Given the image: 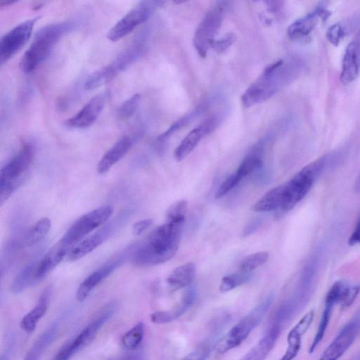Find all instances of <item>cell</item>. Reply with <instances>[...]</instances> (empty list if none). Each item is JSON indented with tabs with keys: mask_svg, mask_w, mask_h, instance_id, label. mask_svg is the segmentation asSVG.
Listing matches in <instances>:
<instances>
[{
	"mask_svg": "<svg viewBox=\"0 0 360 360\" xmlns=\"http://www.w3.org/2000/svg\"><path fill=\"white\" fill-rule=\"evenodd\" d=\"M301 70L297 60H279L268 65L242 95L243 105L249 108L267 101L296 78Z\"/></svg>",
	"mask_w": 360,
	"mask_h": 360,
	"instance_id": "obj_1",
	"label": "cell"
},
{
	"mask_svg": "<svg viewBox=\"0 0 360 360\" xmlns=\"http://www.w3.org/2000/svg\"><path fill=\"white\" fill-rule=\"evenodd\" d=\"M183 223L166 221L154 229L148 238L136 247L132 255L133 263L139 266L164 263L176 254Z\"/></svg>",
	"mask_w": 360,
	"mask_h": 360,
	"instance_id": "obj_2",
	"label": "cell"
},
{
	"mask_svg": "<svg viewBox=\"0 0 360 360\" xmlns=\"http://www.w3.org/2000/svg\"><path fill=\"white\" fill-rule=\"evenodd\" d=\"M74 27V22L63 21L41 28L20 60V68L28 74L35 70L49 57L56 44Z\"/></svg>",
	"mask_w": 360,
	"mask_h": 360,
	"instance_id": "obj_3",
	"label": "cell"
},
{
	"mask_svg": "<svg viewBox=\"0 0 360 360\" xmlns=\"http://www.w3.org/2000/svg\"><path fill=\"white\" fill-rule=\"evenodd\" d=\"M326 172V164L321 156L304 167L284 184L281 210L286 212L292 210L308 193L316 179Z\"/></svg>",
	"mask_w": 360,
	"mask_h": 360,
	"instance_id": "obj_4",
	"label": "cell"
},
{
	"mask_svg": "<svg viewBox=\"0 0 360 360\" xmlns=\"http://www.w3.org/2000/svg\"><path fill=\"white\" fill-rule=\"evenodd\" d=\"M34 149L30 143L23 144L18 152L1 168L0 172V205L8 199L24 182L28 167L34 157Z\"/></svg>",
	"mask_w": 360,
	"mask_h": 360,
	"instance_id": "obj_5",
	"label": "cell"
},
{
	"mask_svg": "<svg viewBox=\"0 0 360 360\" xmlns=\"http://www.w3.org/2000/svg\"><path fill=\"white\" fill-rule=\"evenodd\" d=\"M273 300L274 295L271 294L252 309L216 343V351L224 354L240 346L262 321Z\"/></svg>",
	"mask_w": 360,
	"mask_h": 360,
	"instance_id": "obj_6",
	"label": "cell"
},
{
	"mask_svg": "<svg viewBox=\"0 0 360 360\" xmlns=\"http://www.w3.org/2000/svg\"><path fill=\"white\" fill-rule=\"evenodd\" d=\"M143 40H136L121 52L110 63L91 74L84 82L86 90H92L112 81L117 75L137 60L143 53Z\"/></svg>",
	"mask_w": 360,
	"mask_h": 360,
	"instance_id": "obj_7",
	"label": "cell"
},
{
	"mask_svg": "<svg viewBox=\"0 0 360 360\" xmlns=\"http://www.w3.org/2000/svg\"><path fill=\"white\" fill-rule=\"evenodd\" d=\"M226 3L217 1L207 11L198 25L193 37V45L201 57H205L215 40L222 23Z\"/></svg>",
	"mask_w": 360,
	"mask_h": 360,
	"instance_id": "obj_8",
	"label": "cell"
},
{
	"mask_svg": "<svg viewBox=\"0 0 360 360\" xmlns=\"http://www.w3.org/2000/svg\"><path fill=\"white\" fill-rule=\"evenodd\" d=\"M163 3L160 1H139L109 30L106 37L111 41H117L128 35L148 20Z\"/></svg>",
	"mask_w": 360,
	"mask_h": 360,
	"instance_id": "obj_9",
	"label": "cell"
},
{
	"mask_svg": "<svg viewBox=\"0 0 360 360\" xmlns=\"http://www.w3.org/2000/svg\"><path fill=\"white\" fill-rule=\"evenodd\" d=\"M112 211V207L105 205L82 215L72 224L59 242L74 248L75 244L105 223L111 216Z\"/></svg>",
	"mask_w": 360,
	"mask_h": 360,
	"instance_id": "obj_10",
	"label": "cell"
},
{
	"mask_svg": "<svg viewBox=\"0 0 360 360\" xmlns=\"http://www.w3.org/2000/svg\"><path fill=\"white\" fill-rule=\"evenodd\" d=\"M360 333V310L342 326L322 353L319 360H339Z\"/></svg>",
	"mask_w": 360,
	"mask_h": 360,
	"instance_id": "obj_11",
	"label": "cell"
},
{
	"mask_svg": "<svg viewBox=\"0 0 360 360\" xmlns=\"http://www.w3.org/2000/svg\"><path fill=\"white\" fill-rule=\"evenodd\" d=\"M39 17L23 21L6 32L0 40V64L3 65L25 44Z\"/></svg>",
	"mask_w": 360,
	"mask_h": 360,
	"instance_id": "obj_12",
	"label": "cell"
},
{
	"mask_svg": "<svg viewBox=\"0 0 360 360\" xmlns=\"http://www.w3.org/2000/svg\"><path fill=\"white\" fill-rule=\"evenodd\" d=\"M109 95L100 93L89 100L75 115L67 119L63 124L70 129H86L92 125L103 110Z\"/></svg>",
	"mask_w": 360,
	"mask_h": 360,
	"instance_id": "obj_13",
	"label": "cell"
},
{
	"mask_svg": "<svg viewBox=\"0 0 360 360\" xmlns=\"http://www.w3.org/2000/svg\"><path fill=\"white\" fill-rule=\"evenodd\" d=\"M125 214L120 216L104 226L101 229L75 246L67 256L69 261L75 262L86 256L104 243L125 220Z\"/></svg>",
	"mask_w": 360,
	"mask_h": 360,
	"instance_id": "obj_14",
	"label": "cell"
},
{
	"mask_svg": "<svg viewBox=\"0 0 360 360\" xmlns=\"http://www.w3.org/2000/svg\"><path fill=\"white\" fill-rule=\"evenodd\" d=\"M109 309L84 328L74 339L66 343L59 351V356L64 360H69L78 350L91 341L102 326L112 314Z\"/></svg>",
	"mask_w": 360,
	"mask_h": 360,
	"instance_id": "obj_15",
	"label": "cell"
},
{
	"mask_svg": "<svg viewBox=\"0 0 360 360\" xmlns=\"http://www.w3.org/2000/svg\"><path fill=\"white\" fill-rule=\"evenodd\" d=\"M342 291V284L336 281L326 293L324 309L320 319L316 333L309 348V353L312 354L323 340L328 323L330 322L334 307L340 304Z\"/></svg>",
	"mask_w": 360,
	"mask_h": 360,
	"instance_id": "obj_16",
	"label": "cell"
},
{
	"mask_svg": "<svg viewBox=\"0 0 360 360\" xmlns=\"http://www.w3.org/2000/svg\"><path fill=\"white\" fill-rule=\"evenodd\" d=\"M330 13L322 4L316 6L304 16L297 19L288 28V35L293 40L302 39L307 37L320 20L325 21Z\"/></svg>",
	"mask_w": 360,
	"mask_h": 360,
	"instance_id": "obj_17",
	"label": "cell"
},
{
	"mask_svg": "<svg viewBox=\"0 0 360 360\" xmlns=\"http://www.w3.org/2000/svg\"><path fill=\"white\" fill-rule=\"evenodd\" d=\"M126 255H120L117 259L103 264L91 273L77 288L76 298L83 302L89 296L93 289L112 274L122 262Z\"/></svg>",
	"mask_w": 360,
	"mask_h": 360,
	"instance_id": "obj_18",
	"label": "cell"
},
{
	"mask_svg": "<svg viewBox=\"0 0 360 360\" xmlns=\"http://www.w3.org/2000/svg\"><path fill=\"white\" fill-rule=\"evenodd\" d=\"M72 247L60 242L56 244L38 262L34 271V283L40 281L49 275L68 255Z\"/></svg>",
	"mask_w": 360,
	"mask_h": 360,
	"instance_id": "obj_19",
	"label": "cell"
},
{
	"mask_svg": "<svg viewBox=\"0 0 360 360\" xmlns=\"http://www.w3.org/2000/svg\"><path fill=\"white\" fill-rule=\"evenodd\" d=\"M136 136L124 135L119 139L103 155L97 165V172L103 174L108 172L122 158L134 144Z\"/></svg>",
	"mask_w": 360,
	"mask_h": 360,
	"instance_id": "obj_20",
	"label": "cell"
},
{
	"mask_svg": "<svg viewBox=\"0 0 360 360\" xmlns=\"http://www.w3.org/2000/svg\"><path fill=\"white\" fill-rule=\"evenodd\" d=\"M314 317V311H308L290 330L287 336L286 351L278 360H293L297 356L301 347L302 337L309 328Z\"/></svg>",
	"mask_w": 360,
	"mask_h": 360,
	"instance_id": "obj_21",
	"label": "cell"
},
{
	"mask_svg": "<svg viewBox=\"0 0 360 360\" xmlns=\"http://www.w3.org/2000/svg\"><path fill=\"white\" fill-rule=\"evenodd\" d=\"M196 291L193 287L188 288L183 293L179 302L167 311H159L150 314V321L156 324L172 322L182 316L193 304Z\"/></svg>",
	"mask_w": 360,
	"mask_h": 360,
	"instance_id": "obj_22",
	"label": "cell"
},
{
	"mask_svg": "<svg viewBox=\"0 0 360 360\" xmlns=\"http://www.w3.org/2000/svg\"><path fill=\"white\" fill-rule=\"evenodd\" d=\"M360 71V44L355 39L346 47L343 58L340 81L344 84H349L358 77Z\"/></svg>",
	"mask_w": 360,
	"mask_h": 360,
	"instance_id": "obj_23",
	"label": "cell"
},
{
	"mask_svg": "<svg viewBox=\"0 0 360 360\" xmlns=\"http://www.w3.org/2000/svg\"><path fill=\"white\" fill-rule=\"evenodd\" d=\"M281 330L270 326L260 340L240 360H264L274 348Z\"/></svg>",
	"mask_w": 360,
	"mask_h": 360,
	"instance_id": "obj_24",
	"label": "cell"
},
{
	"mask_svg": "<svg viewBox=\"0 0 360 360\" xmlns=\"http://www.w3.org/2000/svg\"><path fill=\"white\" fill-rule=\"evenodd\" d=\"M210 133V130L203 122L193 129L176 148L174 153L176 160L181 161L187 157L197 146L200 140Z\"/></svg>",
	"mask_w": 360,
	"mask_h": 360,
	"instance_id": "obj_25",
	"label": "cell"
},
{
	"mask_svg": "<svg viewBox=\"0 0 360 360\" xmlns=\"http://www.w3.org/2000/svg\"><path fill=\"white\" fill-rule=\"evenodd\" d=\"M50 288L44 290L37 305L21 320L20 328L25 333H32L39 319L44 315L48 308Z\"/></svg>",
	"mask_w": 360,
	"mask_h": 360,
	"instance_id": "obj_26",
	"label": "cell"
},
{
	"mask_svg": "<svg viewBox=\"0 0 360 360\" xmlns=\"http://www.w3.org/2000/svg\"><path fill=\"white\" fill-rule=\"evenodd\" d=\"M195 273V264L188 262L174 269L167 276L166 281L172 290L175 291L188 285L192 282Z\"/></svg>",
	"mask_w": 360,
	"mask_h": 360,
	"instance_id": "obj_27",
	"label": "cell"
},
{
	"mask_svg": "<svg viewBox=\"0 0 360 360\" xmlns=\"http://www.w3.org/2000/svg\"><path fill=\"white\" fill-rule=\"evenodd\" d=\"M283 198V184L278 186L266 193L254 205L253 210L264 212L281 210Z\"/></svg>",
	"mask_w": 360,
	"mask_h": 360,
	"instance_id": "obj_28",
	"label": "cell"
},
{
	"mask_svg": "<svg viewBox=\"0 0 360 360\" xmlns=\"http://www.w3.org/2000/svg\"><path fill=\"white\" fill-rule=\"evenodd\" d=\"M57 333L58 325H51L33 344L24 360H39L43 352L51 344Z\"/></svg>",
	"mask_w": 360,
	"mask_h": 360,
	"instance_id": "obj_29",
	"label": "cell"
},
{
	"mask_svg": "<svg viewBox=\"0 0 360 360\" xmlns=\"http://www.w3.org/2000/svg\"><path fill=\"white\" fill-rule=\"evenodd\" d=\"M262 151V148L257 147L243 159L236 171L241 179L252 172H256L262 168L263 163Z\"/></svg>",
	"mask_w": 360,
	"mask_h": 360,
	"instance_id": "obj_30",
	"label": "cell"
},
{
	"mask_svg": "<svg viewBox=\"0 0 360 360\" xmlns=\"http://www.w3.org/2000/svg\"><path fill=\"white\" fill-rule=\"evenodd\" d=\"M51 229V221L47 217L39 219L26 233L23 243L30 247L38 243L49 233Z\"/></svg>",
	"mask_w": 360,
	"mask_h": 360,
	"instance_id": "obj_31",
	"label": "cell"
},
{
	"mask_svg": "<svg viewBox=\"0 0 360 360\" xmlns=\"http://www.w3.org/2000/svg\"><path fill=\"white\" fill-rule=\"evenodd\" d=\"M37 262H32L25 266L14 278L11 290L13 293H20L28 286L34 284V271Z\"/></svg>",
	"mask_w": 360,
	"mask_h": 360,
	"instance_id": "obj_32",
	"label": "cell"
},
{
	"mask_svg": "<svg viewBox=\"0 0 360 360\" xmlns=\"http://www.w3.org/2000/svg\"><path fill=\"white\" fill-rule=\"evenodd\" d=\"M252 273L240 271L225 276L222 278L219 290L221 292H226L248 282L251 278Z\"/></svg>",
	"mask_w": 360,
	"mask_h": 360,
	"instance_id": "obj_33",
	"label": "cell"
},
{
	"mask_svg": "<svg viewBox=\"0 0 360 360\" xmlns=\"http://www.w3.org/2000/svg\"><path fill=\"white\" fill-rule=\"evenodd\" d=\"M143 335L144 324L143 322H139L123 335L122 342L127 349L134 350L139 347Z\"/></svg>",
	"mask_w": 360,
	"mask_h": 360,
	"instance_id": "obj_34",
	"label": "cell"
},
{
	"mask_svg": "<svg viewBox=\"0 0 360 360\" xmlns=\"http://www.w3.org/2000/svg\"><path fill=\"white\" fill-rule=\"evenodd\" d=\"M267 252H258L245 257L239 265V270L252 273L257 267L265 264L269 259Z\"/></svg>",
	"mask_w": 360,
	"mask_h": 360,
	"instance_id": "obj_35",
	"label": "cell"
},
{
	"mask_svg": "<svg viewBox=\"0 0 360 360\" xmlns=\"http://www.w3.org/2000/svg\"><path fill=\"white\" fill-rule=\"evenodd\" d=\"M187 210V201L180 200L176 201L166 212V218L167 222L184 223Z\"/></svg>",
	"mask_w": 360,
	"mask_h": 360,
	"instance_id": "obj_36",
	"label": "cell"
},
{
	"mask_svg": "<svg viewBox=\"0 0 360 360\" xmlns=\"http://www.w3.org/2000/svg\"><path fill=\"white\" fill-rule=\"evenodd\" d=\"M140 95L136 94L123 102L117 111L119 120L124 121L131 118L137 110L140 104Z\"/></svg>",
	"mask_w": 360,
	"mask_h": 360,
	"instance_id": "obj_37",
	"label": "cell"
},
{
	"mask_svg": "<svg viewBox=\"0 0 360 360\" xmlns=\"http://www.w3.org/2000/svg\"><path fill=\"white\" fill-rule=\"evenodd\" d=\"M242 179L234 172L226 177L220 184L215 193V198L219 199L224 196L233 188Z\"/></svg>",
	"mask_w": 360,
	"mask_h": 360,
	"instance_id": "obj_38",
	"label": "cell"
},
{
	"mask_svg": "<svg viewBox=\"0 0 360 360\" xmlns=\"http://www.w3.org/2000/svg\"><path fill=\"white\" fill-rule=\"evenodd\" d=\"M212 344L207 341L181 360H207L212 350Z\"/></svg>",
	"mask_w": 360,
	"mask_h": 360,
	"instance_id": "obj_39",
	"label": "cell"
},
{
	"mask_svg": "<svg viewBox=\"0 0 360 360\" xmlns=\"http://www.w3.org/2000/svg\"><path fill=\"white\" fill-rule=\"evenodd\" d=\"M345 35V28L340 23L331 25L326 32V38L330 43L338 46Z\"/></svg>",
	"mask_w": 360,
	"mask_h": 360,
	"instance_id": "obj_40",
	"label": "cell"
},
{
	"mask_svg": "<svg viewBox=\"0 0 360 360\" xmlns=\"http://www.w3.org/2000/svg\"><path fill=\"white\" fill-rule=\"evenodd\" d=\"M198 111H195L186 116L181 117L180 120L174 122L169 128H168L164 133L160 134L158 137V140L163 141L170 136L176 131L187 124L191 120L194 118Z\"/></svg>",
	"mask_w": 360,
	"mask_h": 360,
	"instance_id": "obj_41",
	"label": "cell"
},
{
	"mask_svg": "<svg viewBox=\"0 0 360 360\" xmlns=\"http://www.w3.org/2000/svg\"><path fill=\"white\" fill-rule=\"evenodd\" d=\"M236 36L233 33H227L222 38L214 40L211 46L217 52L222 53L226 51L235 41Z\"/></svg>",
	"mask_w": 360,
	"mask_h": 360,
	"instance_id": "obj_42",
	"label": "cell"
},
{
	"mask_svg": "<svg viewBox=\"0 0 360 360\" xmlns=\"http://www.w3.org/2000/svg\"><path fill=\"white\" fill-rule=\"evenodd\" d=\"M151 219H144L134 223L132 226V233L135 236L141 234L145 230L151 226Z\"/></svg>",
	"mask_w": 360,
	"mask_h": 360,
	"instance_id": "obj_43",
	"label": "cell"
},
{
	"mask_svg": "<svg viewBox=\"0 0 360 360\" xmlns=\"http://www.w3.org/2000/svg\"><path fill=\"white\" fill-rule=\"evenodd\" d=\"M349 245L360 244V215L348 240Z\"/></svg>",
	"mask_w": 360,
	"mask_h": 360,
	"instance_id": "obj_44",
	"label": "cell"
},
{
	"mask_svg": "<svg viewBox=\"0 0 360 360\" xmlns=\"http://www.w3.org/2000/svg\"><path fill=\"white\" fill-rule=\"evenodd\" d=\"M262 221L260 219H255L251 223L248 224L243 231V237H246L254 233L260 226Z\"/></svg>",
	"mask_w": 360,
	"mask_h": 360,
	"instance_id": "obj_45",
	"label": "cell"
},
{
	"mask_svg": "<svg viewBox=\"0 0 360 360\" xmlns=\"http://www.w3.org/2000/svg\"><path fill=\"white\" fill-rule=\"evenodd\" d=\"M111 360H140V356L138 354H131Z\"/></svg>",
	"mask_w": 360,
	"mask_h": 360,
	"instance_id": "obj_46",
	"label": "cell"
},
{
	"mask_svg": "<svg viewBox=\"0 0 360 360\" xmlns=\"http://www.w3.org/2000/svg\"><path fill=\"white\" fill-rule=\"evenodd\" d=\"M354 190L356 193H360V172L355 181Z\"/></svg>",
	"mask_w": 360,
	"mask_h": 360,
	"instance_id": "obj_47",
	"label": "cell"
},
{
	"mask_svg": "<svg viewBox=\"0 0 360 360\" xmlns=\"http://www.w3.org/2000/svg\"><path fill=\"white\" fill-rule=\"evenodd\" d=\"M15 2H16L15 1L1 0L0 1V6L2 7V6H6L8 5H12V4H15Z\"/></svg>",
	"mask_w": 360,
	"mask_h": 360,
	"instance_id": "obj_48",
	"label": "cell"
},
{
	"mask_svg": "<svg viewBox=\"0 0 360 360\" xmlns=\"http://www.w3.org/2000/svg\"><path fill=\"white\" fill-rule=\"evenodd\" d=\"M354 360H360V354L358 356H356V359Z\"/></svg>",
	"mask_w": 360,
	"mask_h": 360,
	"instance_id": "obj_49",
	"label": "cell"
}]
</instances>
